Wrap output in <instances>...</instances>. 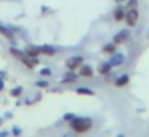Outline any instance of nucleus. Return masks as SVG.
<instances>
[{"instance_id": "obj_14", "label": "nucleus", "mask_w": 149, "mask_h": 137, "mask_svg": "<svg viewBox=\"0 0 149 137\" xmlns=\"http://www.w3.org/2000/svg\"><path fill=\"white\" fill-rule=\"evenodd\" d=\"M75 80V75H68V76H64V81L66 83H71V81H74Z\"/></svg>"}, {"instance_id": "obj_18", "label": "nucleus", "mask_w": 149, "mask_h": 137, "mask_svg": "<svg viewBox=\"0 0 149 137\" xmlns=\"http://www.w3.org/2000/svg\"><path fill=\"white\" fill-rule=\"evenodd\" d=\"M42 75H50V70H48V69L42 70Z\"/></svg>"}, {"instance_id": "obj_6", "label": "nucleus", "mask_w": 149, "mask_h": 137, "mask_svg": "<svg viewBox=\"0 0 149 137\" xmlns=\"http://www.w3.org/2000/svg\"><path fill=\"white\" fill-rule=\"evenodd\" d=\"M111 67H112V65H111L109 62H104V64H101V65H100V69H98V72H100V73H103V75H104V73H109Z\"/></svg>"}, {"instance_id": "obj_5", "label": "nucleus", "mask_w": 149, "mask_h": 137, "mask_svg": "<svg viewBox=\"0 0 149 137\" xmlns=\"http://www.w3.org/2000/svg\"><path fill=\"white\" fill-rule=\"evenodd\" d=\"M123 62V56L122 54H116V56H112V59L109 61L111 65H119V64Z\"/></svg>"}, {"instance_id": "obj_7", "label": "nucleus", "mask_w": 149, "mask_h": 137, "mask_svg": "<svg viewBox=\"0 0 149 137\" xmlns=\"http://www.w3.org/2000/svg\"><path fill=\"white\" fill-rule=\"evenodd\" d=\"M128 83V75H122L116 80V86H125Z\"/></svg>"}, {"instance_id": "obj_20", "label": "nucleus", "mask_w": 149, "mask_h": 137, "mask_svg": "<svg viewBox=\"0 0 149 137\" xmlns=\"http://www.w3.org/2000/svg\"><path fill=\"white\" fill-rule=\"evenodd\" d=\"M66 137H69V136H66Z\"/></svg>"}, {"instance_id": "obj_8", "label": "nucleus", "mask_w": 149, "mask_h": 137, "mask_svg": "<svg viewBox=\"0 0 149 137\" xmlns=\"http://www.w3.org/2000/svg\"><path fill=\"white\" fill-rule=\"evenodd\" d=\"M80 75H82V76H91V75H93V70H91L90 67H82Z\"/></svg>"}, {"instance_id": "obj_13", "label": "nucleus", "mask_w": 149, "mask_h": 137, "mask_svg": "<svg viewBox=\"0 0 149 137\" xmlns=\"http://www.w3.org/2000/svg\"><path fill=\"white\" fill-rule=\"evenodd\" d=\"M104 51H106V53H114V43H112V45H107V46H104Z\"/></svg>"}, {"instance_id": "obj_17", "label": "nucleus", "mask_w": 149, "mask_h": 137, "mask_svg": "<svg viewBox=\"0 0 149 137\" xmlns=\"http://www.w3.org/2000/svg\"><path fill=\"white\" fill-rule=\"evenodd\" d=\"M130 6H132V8H135V6H136V0H130Z\"/></svg>"}, {"instance_id": "obj_11", "label": "nucleus", "mask_w": 149, "mask_h": 137, "mask_svg": "<svg viewBox=\"0 0 149 137\" xmlns=\"http://www.w3.org/2000/svg\"><path fill=\"white\" fill-rule=\"evenodd\" d=\"M77 92H79V94H85V96H91V94H93L91 89H85V88H79Z\"/></svg>"}, {"instance_id": "obj_12", "label": "nucleus", "mask_w": 149, "mask_h": 137, "mask_svg": "<svg viewBox=\"0 0 149 137\" xmlns=\"http://www.w3.org/2000/svg\"><path fill=\"white\" fill-rule=\"evenodd\" d=\"M11 54H15V56H16V57H18V59H23V57H24V54H23V53H21V51H18V50H15V48H13V50H11Z\"/></svg>"}, {"instance_id": "obj_16", "label": "nucleus", "mask_w": 149, "mask_h": 137, "mask_svg": "<svg viewBox=\"0 0 149 137\" xmlns=\"http://www.w3.org/2000/svg\"><path fill=\"white\" fill-rule=\"evenodd\" d=\"M19 92H21V88H16V89L11 91V94H13V96H19Z\"/></svg>"}, {"instance_id": "obj_1", "label": "nucleus", "mask_w": 149, "mask_h": 137, "mask_svg": "<svg viewBox=\"0 0 149 137\" xmlns=\"http://www.w3.org/2000/svg\"><path fill=\"white\" fill-rule=\"evenodd\" d=\"M91 127V121L87 120V118H79V120H74L72 121V129L75 131V132H85V131H88Z\"/></svg>"}, {"instance_id": "obj_3", "label": "nucleus", "mask_w": 149, "mask_h": 137, "mask_svg": "<svg viewBox=\"0 0 149 137\" xmlns=\"http://www.w3.org/2000/svg\"><path fill=\"white\" fill-rule=\"evenodd\" d=\"M66 65H68V69L69 70H75V69H79V67L82 65V57L80 56H77V57H71V59L66 62Z\"/></svg>"}, {"instance_id": "obj_2", "label": "nucleus", "mask_w": 149, "mask_h": 137, "mask_svg": "<svg viewBox=\"0 0 149 137\" xmlns=\"http://www.w3.org/2000/svg\"><path fill=\"white\" fill-rule=\"evenodd\" d=\"M125 19H127V24L128 25H135L136 21H138V11H136L135 8L130 10V11L125 14Z\"/></svg>"}, {"instance_id": "obj_10", "label": "nucleus", "mask_w": 149, "mask_h": 137, "mask_svg": "<svg viewBox=\"0 0 149 137\" xmlns=\"http://www.w3.org/2000/svg\"><path fill=\"white\" fill-rule=\"evenodd\" d=\"M42 51V53L45 54H55V50L53 48H48V46H43V48H39V53Z\"/></svg>"}, {"instance_id": "obj_4", "label": "nucleus", "mask_w": 149, "mask_h": 137, "mask_svg": "<svg viewBox=\"0 0 149 137\" xmlns=\"http://www.w3.org/2000/svg\"><path fill=\"white\" fill-rule=\"evenodd\" d=\"M128 38V32L127 30H122L120 34H117L116 37H114V45H119V43H123V41Z\"/></svg>"}, {"instance_id": "obj_9", "label": "nucleus", "mask_w": 149, "mask_h": 137, "mask_svg": "<svg viewBox=\"0 0 149 137\" xmlns=\"http://www.w3.org/2000/svg\"><path fill=\"white\" fill-rule=\"evenodd\" d=\"M123 18H125V14H123V10L119 8V10L116 11V21H122Z\"/></svg>"}, {"instance_id": "obj_15", "label": "nucleus", "mask_w": 149, "mask_h": 137, "mask_svg": "<svg viewBox=\"0 0 149 137\" xmlns=\"http://www.w3.org/2000/svg\"><path fill=\"white\" fill-rule=\"evenodd\" d=\"M0 32H2V34H3L5 37H11V34L7 30V29H3V27H0Z\"/></svg>"}, {"instance_id": "obj_21", "label": "nucleus", "mask_w": 149, "mask_h": 137, "mask_svg": "<svg viewBox=\"0 0 149 137\" xmlns=\"http://www.w3.org/2000/svg\"><path fill=\"white\" fill-rule=\"evenodd\" d=\"M120 137H122V136H120Z\"/></svg>"}, {"instance_id": "obj_19", "label": "nucleus", "mask_w": 149, "mask_h": 137, "mask_svg": "<svg viewBox=\"0 0 149 137\" xmlns=\"http://www.w3.org/2000/svg\"><path fill=\"white\" fill-rule=\"evenodd\" d=\"M2 89H3V81L0 80V91H2Z\"/></svg>"}]
</instances>
